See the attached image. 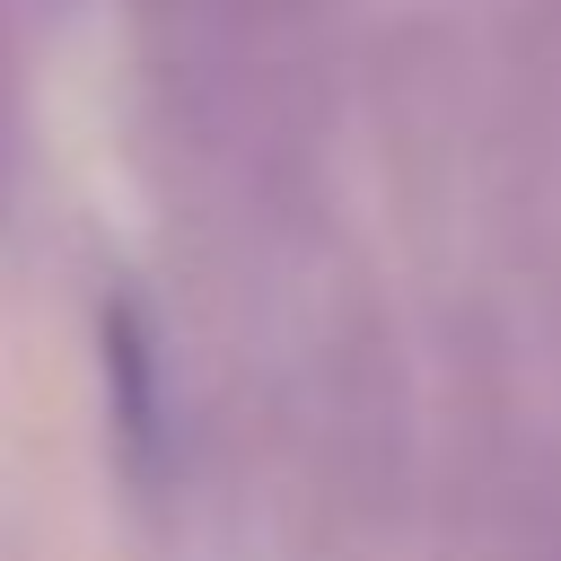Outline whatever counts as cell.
Wrapping results in <instances>:
<instances>
[{"mask_svg":"<svg viewBox=\"0 0 561 561\" xmlns=\"http://www.w3.org/2000/svg\"><path fill=\"white\" fill-rule=\"evenodd\" d=\"M96 351H105V412H114L123 473L158 491L175 473V386H167V351H158L149 307L140 298H105Z\"/></svg>","mask_w":561,"mask_h":561,"instance_id":"1","label":"cell"}]
</instances>
